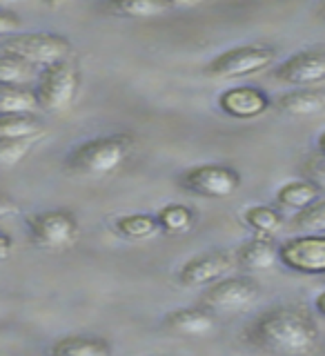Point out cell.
I'll use <instances>...</instances> for the list:
<instances>
[{"label":"cell","instance_id":"52a82bcc","mask_svg":"<svg viewBox=\"0 0 325 356\" xmlns=\"http://www.w3.org/2000/svg\"><path fill=\"white\" fill-rule=\"evenodd\" d=\"M0 49L14 54L18 58L27 60L33 67H47L65 58H72V42L61 33L51 31H27V33H11L0 44Z\"/></svg>","mask_w":325,"mask_h":356},{"label":"cell","instance_id":"ffe728a7","mask_svg":"<svg viewBox=\"0 0 325 356\" xmlns=\"http://www.w3.org/2000/svg\"><path fill=\"white\" fill-rule=\"evenodd\" d=\"M154 216L159 220L161 232L174 234V236L192 232L196 225V211L185 203H167Z\"/></svg>","mask_w":325,"mask_h":356},{"label":"cell","instance_id":"836d02e7","mask_svg":"<svg viewBox=\"0 0 325 356\" xmlns=\"http://www.w3.org/2000/svg\"><path fill=\"white\" fill-rule=\"evenodd\" d=\"M14 3H22V0H0V7H3V5H14Z\"/></svg>","mask_w":325,"mask_h":356},{"label":"cell","instance_id":"1f68e13d","mask_svg":"<svg viewBox=\"0 0 325 356\" xmlns=\"http://www.w3.org/2000/svg\"><path fill=\"white\" fill-rule=\"evenodd\" d=\"M315 309H317L319 316L325 318V289H323L321 294H317V298H315Z\"/></svg>","mask_w":325,"mask_h":356},{"label":"cell","instance_id":"484cf974","mask_svg":"<svg viewBox=\"0 0 325 356\" xmlns=\"http://www.w3.org/2000/svg\"><path fill=\"white\" fill-rule=\"evenodd\" d=\"M38 138H20V140H0V167H14L25 161L33 149Z\"/></svg>","mask_w":325,"mask_h":356},{"label":"cell","instance_id":"277c9868","mask_svg":"<svg viewBox=\"0 0 325 356\" xmlns=\"http://www.w3.org/2000/svg\"><path fill=\"white\" fill-rule=\"evenodd\" d=\"M276 63V49L270 44L248 42L223 49L205 65V74L216 81H237L270 70Z\"/></svg>","mask_w":325,"mask_h":356},{"label":"cell","instance_id":"5b68a950","mask_svg":"<svg viewBox=\"0 0 325 356\" xmlns=\"http://www.w3.org/2000/svg\"><path fill=\"white\" fill-rule=\"evenodd\" d=\"M178 187L187 194L209 200L232 198L243 185L241 172L225 163H200L185 167L176 178Z\"/></svg>","mask_w":325,"mask_h":356},{"label":"cell","instance_id":"7c38bea8","mask_svg":"<svg viewBox=\"0 0 325 356\" xmlns=\"http://www.w3.org/2000/svg\"><path fill=\"white\" fill-rule=\"evenodd\" d=\"M234 256L228 252H205L196 254L192 259H187L181 267H178V283L183 287H205L209 283L219 281V278L232 274L234 270Z\"/></svg>","mask_w":325,"mask_h":356},{"label":"cell","instance_id":"2e32d148","mask_svg":"<svg viewBox=\"0 0 325 356\" xmlns=\"http://www.w3.org/2000/svg\"><path fill=\"white\" fill-rule=\"evenodd\" d=\"M111 352V343L94 334H67L56 339L49 348V354L54 356H109Z\"/></svg>","mask_w":325,"mask_h":356},{"label":"cell","instance_id":"4dcf8cb0","mask_svg":"<svg viewBox=\"0 0 325 356\" xmlns=\"http://www.w3.org/2000/svg\"><path fill=\"white\" fill-rule=\"evenodd\" d=\"M200 3H203V0H167L170 9H192Z\"/></svg>","mask_w":325,"mask_h":356},{"label":"cell","instance_id":"cb8c5ba5","mask_svg":"<svg viewBox=\"0 0 325 356\" xmlns=\"http://www.w3.org/2000/svg\"><path fill=\"white\" fill-rule=\"evenodd\" d=\"M33 78H36V67L33 65L18 58L14 54H0V85L25 87Z\"/></svg>","mask_w":325,"mask_h":356},{"label":"cell","instance_id":"4316f807","mask_svg":"<svg viewBox=\"0 0 325 356\" xmlns=\"http://www.w3.org/2000/svg\"><path fill=\"white\" fill-rule=\"evenodd\" d=\"M301 172H303V178L325 189V154L315 152L306 156L303 163H301Z\"/></svg>","mask_w":325,"mask_h":356},{"label":"cell","instance_id":"83f0119b","mask_svg":"<svg viewBox=\"0 0 325 356\" xmlns=\"http://www.w3.org/2000/svg\"><path fill=\"white\" fill-rule=\"evenodd\" d=\"M22 27V20L14 11L0 9V36H11V33H18Z\"/></svg>","mask_w":325,"mask_h":356},{"label":"cell","instance_id":"f1b7e54d","mask_svg":"<svg viewBox=\"0 0 325 356\" xmlns=\"http://www.w3.org/2000/svg\"><path fill=\"white\" fill-rule=\"evenodd\" d=\"M16 211H18V205L14 203V200L5 194H0V218H7L11 214H16Z\"/></svg>","mask_w":325,"mask_h":356},{"label":"cell","instance_id":"5bb4252c","mask_svg":"<svg viewBox=\"0 0 325 356\" xmlns=\"http://www.w3.org/2000/svg\"><path fill=\"white\" fill-rule=\"evenodd\" d=\"M274 105L290 118H315L325 111V92L312 87H292L278 96Z\"/></svg>","mask_w":325,"mask_h":356},{"label":"cell","instance_id":"30bf717a","mask_svg":"<svg viewBox=\"0 0 325 356\" xmlns=\"http://www.w3.org/2000/svg\"><path fill=\"white\" fill-rule=\"evenodd\" d=\"M272 76L285 87H315L325 81V49H299L278 63Z\"/></svg>","mask_w":325,"mask_h":356},{"label":"cell","instance_id":"44dd1931","mask_svg":"<svg viewBox=\"0 0 325 356\" xmlns=\"http://www.w3.org/2000/svg\"><path fill=\"white\" fill-rule=\"evenodd\" d=\"M243 222L252 232L263 234V236H276L283 229L285 220L283 214L272 205H250L243 209Z\"/></svg>","mask_w":325,"mask_h":356},{"label":"cell","instance_id":"e0dca14e","mask_svg":"<svg viewBox=\"0 0 325 356\" xmlns=\"http://www.w3.org/2000/svg\"><path fill=\"white\" fill-rule=\"evenodd\" d=\"M111 227L120 238L132 243H143L154 238L161 232L159 220L154 214H145V211H132V214H120L114 218Z\"/></svg>","mask_w":325,"mask_h":356},{"label":"cell","instance_id":"6da1fadb","mask_svg":"<svg viewBox=\"0 0 325 356\" xmlns=\"http://www.w3.org/2000/svg\"><path fill=\"white\" fill-rule=\"evenodd\" d=\"M241 339L256 352L303 356L319 348L321 330L308 309L299 305H272L243 327Z\"/></svg>","mask_w":325,"mask_h":356},{"label":"cell","instance_id":"d590c367","mask_svg":"<svg viewBox=\"0 0 325 356\" xmlns=\"http://www.w3.org/2000/svg\"><path fill=\"white\" fill-rule=\"evenodd\" d=\"M49 3H67V0H49Z\"/></svg>","mask_w":325,"mask_h":356},{"label":"cell","instance_id":"4fadbf2b","mask_svg":"<svg viewBox=\"0 0 325 356\" xmlns=\"http://www.w3.org/2000/svg\"><path fill=\"white\" fill-rule=\"evenodd\" d=\"M216 316L209 314L205 307L194 305V307H178L167 312L163 318V327L167 332L176 334V337H189V339H200L214 330Z\"/></svg>","mask_w":325,"mask_h":356},{"label":"cell","instance_id":"9c48e42d","mask_svg":"<svg viewBox=\"0 0 325 356\" xmlns=\"http://www.w3.org/2000/svg\"><path fill=\"white\" fill-rule=\"evenodd\" d=\"M278 263L306 276L325 274V234H296L276 245Z\"/></svg>","mask_w":325,"mask_h":356},{"label":"cell","instance_id":"d6986e66","mask_svg":"<svg viewBox=\"0 0 325 356\" xmlns=\"http://www.w3.org/2000/svg\"><path fill=\"white\" fill-rule=\"evenodd\" d=\"M103 11L116 18H156L170 11L167 0H105Z\"/></svg>","mask_w":325,"mask_h":356},{"label":"cell","instance_id":"9a60e30c","mask_svg":"<svg viewBox=\"0 0 325 356\" xmlns=\"http://www.w3.org/2000/svg\"><path fill=\"white\" fill-rule=\"evenodd\" d=\"M234 263L252 272H265L274 267V263H278V256L272 236L256 234L252 238H245L234 252Z\"/></svg>","mask_w":325,"mask_h":356},{"label":"cell","instance_id":"ac0fdd59","mask_svg":"<svg viewBox=\"0 0 325 356\" xmlns=\"http://www.w3.org/2000/svg\"><path fill=\"white\" fill-rule=\"evenodd\" d=\"M323 194V189L319 185H315L308 178H299V181H287L281 187L276 189V205L299 211L308 205H312L315 200H319Z\"/></svg>","mask_w":325,"mask_h":356},{"label":"cell","instance_id":"7a4b0ae2","mask_svg":"<svg viewBox=\"0 0 325 356\" xmlns=\"http://www.w3.org/2000/svg\"><path fill=\"white\" fill-rule=\"evenodd\" d=\"M134 152V136L129 134H105L81 140L67 154L65 167L76 176L105 178L116 174L129 161Z\"/></svg>","mask_w":325,"mask_h":356},{"label":"cell","instance_id":"8fae6325","mask_svg":"<svg viewBox=\"0 0 325 356\" xmlns=\"http://www.w3.org/2000/svg\"><path fill=\"white\" fill-rule=\"evenodd\" d=\"M216 105L225 116L237 120H254L267 114L272 107L270 94L254 85H237L228 87L216 96Z\"/></svg>","mask_w":325,"mask_h":356},{"label":"cell","instance_id":"ba28073f","mask_svg":"<svg viewBox=\"0 0 325 356\" xmlns=\"http://www.w3.org/2000/svg\"><path fill=\"white\" fill-rule=\"evenodd\" d=\"M29 241L40 250L63 252L70 250L81 236L78 218L70 209H45L27 218Z\"/></svg>","mask_w":325,"mask_h":356},{"label":"cell","instance_id":"8992f818","mask_svg":"<svg viewBox=\"0 0 325 356\" xmlns=\"http://www.w3.org/2000/svg\"><path fill=\"white\" fill-rule=\"evenodd\" d=\"M261 287L252 276H223L203 287L198 305L214 316H234L250 309L259 298Z\"/></svg>","mask_w":325,"mask_h":356},{"label":"cell","instance_id":"7402d4cb","mask_svg":"<svg viewBox=\"0 0 325 356\" xmlns=\"http://www.w3.org/2000/svg\"><path fill=\"white\" fill-rule=\"evenodd\" d=\"M42 122L33 114H9L0 116V140H20V138H40Z\"/></svg>","mask_w":325,"mask_h":356},{"label":"cell","instance_id":"d6a6232c","mask_svg":"<svg viewBox=\"0 0 325 356\" xmlns=\"http://www.w3.org/2000/svg\"><path fill=\"white\" fill-rule=\"evenodd\" d=\"M317 152L319 154H325V129L317 136Z\"/></svg>","mask_w":325,"mask_h":356},{"label":"cell","instance_id":"603a6c76","mask_svg":"<svg viewBox=\"0 0 325 356\" xmlns=\"http://www.w3.org/2000/svg\"><path fill=\"white\" fill-rule=\"evenodd\" d=\"M38 109L33 89L0 85V116L9 114H33Z\"/></svg>","mask_w":325,"mask_h":356},{"label":"cell","instance_id":"e575fe53","mask_svg":"<svg viewBox=\"0 0 325 356\" xmlns=\"http://www.w3.org/2000/svg\"><path fill=\"white\" fill-rule=\"evenodd\" d=\"M321 14H323V20H325V0H323V7H321Z\"/></svg>","mask_w":325,"mask_h":356},{"label":"cell","instance_id":"3957f363","mask_svg":"<svg viewBox=\"0 0 325 356\" xmlns=\"http://www.w3.org/2000/svg\"><path fill=\"white\" fill-rule=\"evenodd\" d=\"M78 89H81V70L72 58H65L38 72L33 96H36L38 109L49 111V114H63L74 105Z\"/></svg>","mask_w":325,"mask_h":356},{"label":"cell","instance_id":"f546056e","mask_svg":"<svg viewBox=\"0 0 325 356\" xmlns=\"http://www.w3.org/2000/svg\"><path fill=\"white\" fill-rule=\"evenodd\" d=\"M11 250H14V241H11L9 234L0 232V261L7 259V256L11 254Z\"/></svg>","mask_w":325,"mask_h":356},{"label":"cell","instance_id":"d4e9b609","mask_svg":"<svg viewBox=\"0 0 325 356\" xmlns=\"http://www.w3.org/2000/svg\"><path fill=\"white\" fill-rule=\"evenodd\" d=\"M299 234H325V200H315L312 205L299 209L290 220Z\"/></svg>","mask_w":325,"mask_h":356}]
</instances>
